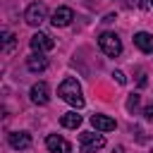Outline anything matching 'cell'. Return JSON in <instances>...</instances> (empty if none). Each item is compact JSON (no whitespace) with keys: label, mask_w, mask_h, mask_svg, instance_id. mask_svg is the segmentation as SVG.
Returning a JSON list of instances; mask_svg holds the SVG:
<instances>
[{"label":"cell","mask_w":153,"mask_h":153,"mask_svg":"<svg viewBox=\"0 0 153 153\" xmlns=\"http://www.w3.org/2000/svg\"><path fill=\"white\" fill-rule=\"evenodd\" d=\"M57 96H60L65 103H69L72 108H84L81 86H79V81H76L74 76H67V79L60 84V88H57Z\"/></svg>","instance_id":"cell-1"},{"label":"cell","mask_w":153,"mask_h":153,"mask_svg":"<svg viewBox=\"0 0 153 153\" xmlns=\"http://www.w3.org/2000/svg\"><path fill=\"white\" fill-rule=\"evenodd\" d=\"M98 45H100V50H103L105 55H110V57H117V55L122 53V41H120V36L112 33V31H103V33L98 36Z\"/></svg>","instance_id":"cell-2"},{"label":"cell","mask_w":153,"mask_h":153,"mask_svg":"<svg viewBox=\"0 0 153 153\" xmlns=\"http://www.w3.org/2000/svg\"><path fill=\"white\" fill-rule=\"evenodd\" d=\"M103 146H105L103 134H93V131H81L79 134V148H81V153H96Z\"/></svg>","instance_id":"cell-3"},{"label":"cell","mask_w":153,"mask_h":153,"mask_svg":"<svg viewBox=\"0 0 153 153\" xmlns=\"http://www.w3.org/2000/svg\"><path fill=\"white\" fill-rule=\"evenodd\" d=\"M24 19H26V24H31V26H41V24L48 19L45 5H43V2H31V5L26 7V12H24Z\"/></svg>","instance_id":"cell-4"},{"label":"cell","mask_w":153,"mask_h":153,"mask_svg":"<svg viewBox=\"0 0 153 153\" xmlns=\"http://www.w3.org/2000/svg\"><path fill=\"white\" fill-rule=\"evenodd\" d=\"M29 45H31V50H33V53H45V50H53V48H55V41H53L48 33L38 31V33H33V36H31Z\"/></svg>","instance_id":"cell-5"},{"label":"cell","mask_w":153,"mask_h":153,"mask_svg":"<svg viewBox=\"0 0 153 153\" xmlns=\"http://www.w3.org/2000/svg\"><path fill=\"white\" fill-rule=\"evenodd\" d=\"M45 146H48L50 153H72V143L65 141V139L57 136V134H48V136H45Z\"/></svg>","instance_id":"cell-6"},{"label":"cell","mask_w":153,"mask_h":153,"mask_svg":"<svg viewBox=\"0 0 153 153\" xmlns=\"http://www.w3.org/2000/svg\"><path fill=\"white\" fill-rule=\"evenodd\" d=\"M31 100L36 103V105H45L48 100H50V88H48V84L45 81H38V84H33L31 86Z\"/></svg>","instance_id":"cell-7"},{"label":"cell","mask_w":153,"mask_h":153,"mask_svg":"<svg viewBox=\"0 0 153 153\" xmlns=\"http://www.w3.org/2000/svg\"><path fill=\"white\" fill-rule=\"evenodd\" d=\"M72 19H74L72 7H57V10L53 12V17H50V22H53V26H55V29H57V26H69V24H72Z\"/></svg>","instance_id":"cell-8"},{"label":"cell","mask_w":153,"mask_h":153,"mask_svg":"<svg viewBox=\"0 0 153 153\" xmlns=\"http://www.w3.org/2000/svg\"><path fill=\"white\" fill-rule=\"evenodd\" d=\"M7 143L14 148V151H24L31 146V136L26 131H10L7 134Z\"/></svg>","instance_id":"cell-9"},{"label":"cell","mask_w":153,"mask_h":153,"mask_svg":"<svg viewBox=\"0 0 153 153\" xmlns=\"http://www.w3.org/2000/svg\"><path fill=\"white\" fill-rule=\"evenodd\" d=\"M134 45H136L141 53H153V33H148V31L134 33Z\"/></svg>","instance_id":"cell-10"},{"label":"cell","mask_w":153,"mask_h":153,"mask_svg":"<svg viewBox=\"0 0 153 153\" xmlns=\"http://www.w3.org/2000/svg\"><path fill=\"white\" fill-rule=\"evenodd\" d=\"M26 67H29V72H43L48 67V57L43 53H33L26 57Z\"/></svg>","instance_id":"cell-11"},{"label":"cell","mask_w":153,"mask_h":153,"mask_svg":"<svg viewBox=\"0 0 153 153\" xmlns=\"http://www.w3.org/2000/svg\"><path fill=\"white\" fill-rule=\"evenodd\" d=\"M91 124L98 129V131H112L117 124L112 117H105V115H91Z\"/></svg>","instance_id":"cell-12"},{"label":"cell","mask_w":153,"mask_h":153,"mask_svg":"<svg viewBox=\"0 0 153 153\" xmlns=\"http://www.w3.org/2000/svg\"><path fill=\"white\" fill-rule=\"evenodd\" d=\"M60 124H62L65 129H76V127L81 124V115H76V112H65V115L60 117Z\"/></svg>","instance_id":"cell-13"},{"label":"cell","mask_w":153,"mask_h":153,"mask_svg":"<svg viewBox=\"0 0 153 153\" xmlns=\"http://www.w3.org/2000/svg\"><path fill=\"white\" fill-rule=\"evenodd\" d=\"M14 45H17L14 33L5 29V31H2V50H5V53H12V50H14Z\"/></svg>","instance_id":"cell-14"},{"label":"cell","mask_w":153,"mask_h":153,"mask_svg":"<svg viewBox=\"0 0 153 153\" xmlns=\"http://www.w3.org/2000/svg\"><path fill=\"white\" fill-rule=\"evenodd\" d=\"M139 103H141V96H139V93H131V96L127 98V110L134 112V110L139 108Z\"/></svg>","instance_id":"cell-15"},{"label":"cell","mask_w":153,"mask_h":153,"mask_svg":"<svg viewBox=\"0 0 153 153\" xmlns=\"http://www.w3.org/2000/svg\"><path fill=\"white\" fill-rule=\"evenodd\" d=\"M143 117H146L148 122H153V105H146V108H143Z\"/></svg>","instance_id":"cell-16"},{"label":"cell","mask_w":153,"mask_h":153,"mask_svg":"<svg viewBox=\"0 0 153 153\" xmlns=\"http://www.w3.org/2000/svg\"><path fill=\"white\" fill-rule=\"evenodd\" d=\"M136 74H139V76H136V79H139V86H146V72H143V69H139Z\"/></svg>","instance_id":"cell-17"},{"label":"cell","mask_w":153,"mask_h":153,"mask_svg":"<svg viewBox=\"0 0 153 153\" xmlns=\"http://www.w3.org/2000/svg\"><path fill=\"white\" fill-rule=\"evenodd\" d=\"M112 76H115V79H117V84H127V76H124V74H122V72H115V74H112Z\"/></svg>","instance_id":"cell-18"},{"label":"cell","mask_w":153,"mask_h":153,"mask_svg":"<svg viewBox=\"0 0 153 153\" xmlns=\"http://www.w3.org/2000/svg\"><path fill=\"white\" fill-rule=\"evenodd\" d=\"M139 5H141V7H146V2H143V0H139Z\"/></svg>","instance_id":"cell-19"},{"label":"cell","mask_w":153,"mask_h":153,"mask_svg":"<svg viewBox=\"0 0 153 153\" xmlns=\"http://www.w3.org/2000/svg\"><path fill=\"white\" fill-rule=\"evenodd\" d=\"M151 5H153V0H151Z\"/></svg>","instance_id":"cell-20"},{"label":"cell","mask_w":153,"mask_h":153,"mask_svg":"<svg viewBox=\"0 0 153 153\" xmlns=\"http://www.w3.org/2000/svg\"><path fill=\"white\" fill-rule=\"evenodd\" d=\"M151 153H153V151H151Z\"/></svg>","instance_id":"cell-21"}]
</instances>
